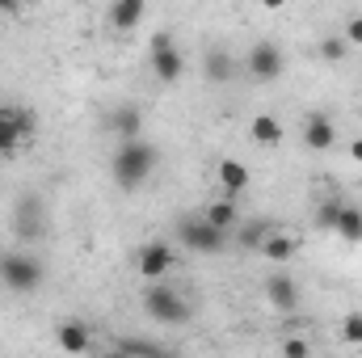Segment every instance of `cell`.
<instances>
[{
  "instance_id": "6da1fadb",
  "label": "cell",
  "mask_w": 362,
  "mask_h": 358,
  "mask_svg": "<svg viewBox=\"0 0 362 358\" xmlns=\"http://www.w3.org/2000/svg\"><path fill=\"white\" fill-rule=\"evenodd\" d=\"M156 165H160V152H156V144H148V139L118 144V152H114V161H110L118 190H139L144 181L156 173Z\"/></svg>"
},
{
  "instance_id": "7a4b0ae2",
  "label": "cell",
  "mask_w": 362,
  "mask_h": 358,
  "mask_svg": "<svg viewBox=\"0 0 362 358\" xmlns=\"http://www.w3.org/2000/svg\"><path fill=\"white\" fill-rule=\"evenodd\" d=\"M42 278H47V266H42L38 258H25V253H8V258H0V282H4L8 291H17V295L38 291Z\"/></svg>"
},
{
  "instance_id": "3957f363",
  "label": "cell",
  "mask_w": 362,
  "mask_h": 358,
  "mask_svg": "<svg viewBox=\"0 0 362 358\" xmlns=\"http://www.w3.org/2000/svg\"><path fill=\"white\" fill-rule=\"evenodd\" d=\"M30 135H34V114L21 105H0V161H13Z\"/></svg>"
},
{
  "instance_id": "277c9868",
  "label": "cell",
  "mask_w": 362,
  "mask_h": 358,
  "mask_svg": "<svg viewBox=\"0 0 362 358\" xmlns=\"http://www.w3.org/2000/svg\"><path fill=\"white\" fill-rule=\"evenodd\" d=\"M144 308L160 325H185L189 321V304H185V295L173 291V287H148L144 291Z\"/></svg>"
},
{
  "instance_id": "5b68a950",
  "label": "cell",
  "mask_w": 362,
  "mask_h": 358,
  "mask_svg": "<svg viewBox=\"0 0 362 358\" xmlns=\"http://www.w3.org/2000/svg\"><path fill=\"white\" fill-rule=\"evenodd\" d=\"M13 236L17 241H42L47 236V215H42L38 198H21L13 207Z\"/></svg>"
},
{
  "instance_id": "8992f818",
  "label": "cell",
  "mask_w": 362,
  "mask_h": 358,
  "mask_svg": "<svg viewBox=\"0 0 362 358\" xmlns=\"http://www.w3.org/2000/svg\"><path fill=\"white\" fill-rule=\"evenodd\" d=\"M282 51L274 47V42H257V47H249V55H245V68H249V76L253 81H278L282 76Z\"/></svg>"
},
{
  "instance_id": "52a82bcc",
  "label": "cell",
  "mask_w": 362,
  "mask_h": 358,
  "mask_svg": "<svg viewBox=\"0 0 362 358\" xmlns=\"http://www.w3.org/2000/svg\"><path fill=\"white\" fill-rule=\"evenodd\" d=\"M177 236H181V245L194 249V253H219V249H223V232L211 228L206 219H185Z\"/></svg>"
},
{
  "instance_id": "ba28073f",
  "label": "cell",
  "mask_w": 362,
  "mask_h": 358,
  "mask_svg": "<svg viewBox=\"0 0 362 358\" xmlns=\"http://www.w3.org/2000/svg\"><path fill=\"white\" fill-rule=\"evenodd\" d=\"M266 299L278 312H295L299 308V287H295V278L286 270H274L270 278H266Z\"/></svg>"
},
{
  "instance_id": "9c48e42d",
  "label": "cell",
  "mask_w": 362,
  "mask_h": 358,
  "mask_svg": "<svg viewBox=\"0 0 362 358\" xmlns=\"http://www.w3.org/2000/svg\"><path fill=\"white\" fill-rule=\"evenodd\" d=\"M173 262H177V258H173V249H169L165 241H152V245L139 249V274H144V278H165V274L173 270Z\"/></svg>"
},
{
  "instance_id": "30bf717a",
  "label": "cell",
  "mask_w": 362,
  "mask_h": 358,
  "mask_svg": "<svg viewBox=\"0 0 362 358\" xmlns=\"http://www.w3.org/2000/svg\"><path fill=\"white\" fill-rule=\"evenodd\" d=\"M215 181L223 185V198H232V202H236V198L249 190V165H240V161H232V156H228V161H219V165H215Z\"/></svg>"
},
{
  "instance_id": "8fae6325",
  "label": "cell",
  "mask_w": 362,
  "mask_h": 358,
  "mask_svg": "<svg viewBox=\"0 0 362 358\" xmlns=\"http://www.w3.org/2000/svg\"><path fill=\"white\" fill-rule=\"evenodd\" d=\"M110 131L118 135V144H135V139L144 135V114H139L135 105H118V110L110 114Z\"/></svg>"
},
{
  "instance_id": "7c38bea8",
  "label": "cell",
  "mask_w": 362,
  "mask_h": 358,
  "mask_svg": "<svg viewBox=\"0 0 362 358\" xmlns=\"http://www.w3.org/2000/svg\"><path fill=\"white\" fill-rule=\"evenodd\" d=\"M303 144H308L312 152H329V148L337 144V127H333V118L312 114V118L303 122Z\"/></svg>"
},
{
  "instance_id": "4fadbf2b",
  "label": "cell",
  "mask_w": 362,
  "mask_h": 358,
  "mask_svg": "<svg viewBox=\"0 0 362 358\" xmlns=\"http://www.w3.org/2000/svg\"><path fill=\"white\" fill-rule=\"evenodd\" d=\"M148 68H152V76H156V81L173 85V81H181V72H185V55H181V47H169V51H156V55L148 59Z\"/></svg>"
},
{
  "instance_id": "5bb4252c",
  "label": "cell",
  "mask_w": 362,
  "mask_h": 358,
  "mask_svg": "<svg viewBox=\"0 0 362 358\" xmlns=\"http://www.w3.org/2000/svg\"><path fill=\"white\" fill-rule=\"evenodd\" d=\"M55 342H59V350L64 354H85L93 342L89 325H81V321H64L59 329H55Z\"/></svg>"
},
{
  "instance_id": "9a60e30c",
  "label": "cell",
  "mask_w": 362,
  "mask_h": 358,
  "mask_svg": "<svg viewBox=\"0 0 362 358\" xmlns=\"http://www.w3.org/2000/svg\"><path fill=\"white\" fill-rule=\"evenodd\" d=\"M295 249H299V241H295L291 232H270V236L262 241V258L274 262V266H286V262L295 258Z\"/></svg>"
},
{
  "instance_id": "2e32d148",
  "label": "cell",
  "mask_w": 362,
  "mask_h": 358,
  "mask_svg": "<svg viewBox=\"0 0 362 358\" xmlns=\"http://www.w3.org/2000/svg\"><path fill=\"white\" fill-rule=\"evenodd\" d=\"M249 139L262 144V148L282 144V122H278L274 114H253V118H249Z\"/></svg>"
},
{
  "instance_id": "e0dca14e",
  "label": "cell",
  "mask_w": 362,
  "mask_h": 358,
  "mask_svg": "<svg viewBox=\"0 0 362 358\" xmlns=\"http://www.w3.org/2000/svg\"><path fill=\"white\" fill-rule=\"evenodd\" d=\"M144 13H148L144 0H118V4L110 8V25H114V30H135V25L144 21Z\"/></svg>"
},
{
  "instance_id": "ac0fdd59",
  "label": "cell",
  "mask_w": 362,
  "mask_h": 358,
  "mask_svg": "<svg viewBox=\"0 0 362 358\" xmlns=\"http://www.w3.org/2000/svg\"><path fill=\"white\" fill-rule=\"evenodd\" d=\"M211 228H219V232H228V228H236V219H240V211H236V202L232 198H219V202H211L206 207V215H202Z\"/></svg>"
},
{
  "instance_id": "d6986e66",
  "label": "cell",
  "mask_w": 362,
  "mask_h": 358,
  "mask_svg": "<svg viewBox=\"0 0 362 358\" xmlns=\"http://www.w3.org/2000/svg\"><path fill=\"white\" fill-rule=\"evenodd\" d=\"M341 241H362V207L354 202H341V215H337V228H333Z\"/></svg>"
},
{
  "instance_id": "ffe728a7",
  "label": "cell",
  "mask_w": 362,
  "mask_h": 358,
  "mask_svg": "<svg viewBox=\"0 0 362 358\" xmlns=\"http://www.w3.org/2000/svg\"><path fill=\"white\" fill-rule=\"evenodd\" d=\"M346 51H350V42H346L341 34L320 38V59H325V64H341V59H346Z\"/></svg>"
},
{
  "instance_id": "44dd1931",
  "label": "cell",
  "mask_w": 362,
  "mask_h": 358,
  "mask_svg": "<svg viewBox=\"0 0 362 358\" xmlns=\"http://www.w3.org/2000/svg\"><path fill=\"white\" fill-rule=\"evenodd\" d=\"M337 215H341V198L320 202V207H316V228H320V232H333V228H337Z\"/></svg>"
},
{
  "instance_id": "7402d4cb",
  "label": "cell",
  "mask_w": 362,
  "mask_h": 358,
  "mask_svg": "<svg viewBox=\"0 0 362 358\" xmlns=\"http://www.w3.org/2000/svg\"><path fill=\"white\" fill-rule=\"evenodd\" d=\"M118 354H139V358H169L165 350H156L152 342H131V337H127V342L118 346Z\"/></svg>"
},
{
  "instance_id": "603a6c76",
  "label": "cell",
  "mask_w": 362,
  "mask_h": 358,
  "mask_svg": "<svg viewBox=\"0 0 362 358\" xmlns=\"http://www.w3.org/2000/svg\"><path fill=\"white\" fill-rule=\"evenodd\" d=\"M282 358H312L308 337H282Z\"/></svg>"
},
{
  "instance_id": "cb8c5ba5",
  "label": "cell",
  "mask_w": 362,
  "mask_h": 358,
  "mask_svg": "<svg viewBox=\"0 0 362 358\" xmlns=\"http://www.w3.org/2000/svg\"><path fill=\"white\" fill-rule=\"evenodd\" d=\"M341 337H346L350 346H362V312H350V316L341 321Z\"/></svg>"
},
{
  "instance_id": "d4e9b609",
  "label": "cell",
  "mask_w": 362,
  "mask_h": 358,
  "mask_svg": "<svg viewBox=\"0 0 362 358\" xmlns=\"http://www.w3.org/2000/svg\"><path fill=\"white\" fill-rule=\"evenodd\" d=\"M206 72H211L215 81H228V76H232V64H228V55H211V59H206Z\"/></svg>"
},
{
  "instance_id": "484cf974",
  "label": "cell",
  "mask_w": 362,
  "mask_h": 358,
  "mask_svg": "<svg viewBox=\"0 0 362 358\" xmlns=\"http://www.w3.org/2000/svg\"><path fill=\"white\" fill-rule=\"evenodd\" d=\"M350 47H362V13H354L350 21H346V34H341Z\"/></svg>"
},
{
  "instance_id": "4316f807",
  "label": "cell",
  "mask_w": 362,
  "mask_h": 358,
  "mask_svg": "<svg viewBox=\"0 0 362 358\" xmlns=\"http://www.w3.org/2000/svg\"><path fill=\"white\" fill-rule=\"evenodd\" d=\"M169 47H177L173 34H169V30H156V34H152V55H156V51H169Z\"/></svg>"
},
{
  "instance_id": "83f0119b",
  "label": "cell",
  "mask_w": 362,
  "mask_h": 358,
  "mask_svg": "<svg viewBox=\"0 0 362 358\" xmlns=\"http://www.w3.org/2000/svg\"><path fill=\"white\" fill-rule=\"evenodd\" d=\"M350 161L362 165V135H358V139H350Z\"/></svg>"
},
{
  "instance_id": "f1b7e54d",
  "label": "cell",
  "mask_w": 362,
  "mask_h": 358,
  "mask_svg": "<svg viewBox=\"0 0 362 358\" xmlns=\"http://www.w3.org/2000/svg\"><path fill=\"white\" fill-rule=\"evenodd\" d=\"M101 358H127V354H118V350H110V354H101Z\"/></svg>"
},
{
  "instance_id": "f546056e",
  "label": "cell",
  "mask_w": 362,
  "mask_h": 358,
  "mask_svg": "<svg viewBox=\"0 0 362 358\" xmlns=\"http://www.w3.org/2000/svg\"><path fill=\"white\" fill-rule=\"evenodd\" d=\"M0 105H4V101H0Z\"/></svg>"
}]
</instances>
